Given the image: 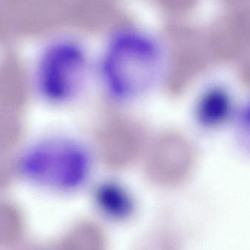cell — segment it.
Here are the masks:
<instances>
[{
	"instance_id": "obj_10",
	"label": "cell",
	"mask_w": 250,
	"mask_h": 250,
	"mask_svg": "<svg viewBox=\"0 0 250 250\" xmlns=\"http://www.w3.org/2000/svg\"><path fill=\"white\" fill-rule=\"evenodd\" d=\"M20 119L14 113L0 112V154H8L21 135Z\"/></svg>"
},
{
	"instance_id": "obj_7",
	"label": "cell",
	"mask_w": 250,
	"mask_h": 250,
	"mask_svg": "<svg viewBox=\"0 0 250 250\" xmlns=\"http://www.w3.org/2000/svg\"><path fill=\"white\" fill-rule=\"evenodd\" d=\"M95 198L98 206L107 215L116 220H125L132 215L133 203L129 194L120 185L104 183L97 189Z\"/></svg>"
},
{
	"instance_id": "obj_2",
	"label": "cell",
	"mask_w": 250,
	"mask_h": 250,
	"mask_svg": "<svg viewBox=\"0 0 250 250\" xmlns=\"http://www.w3.org/2000/svg\"><path fill=\"white\" fill-rule=\"evenodd\" d=\"M157 61V52L148 41L134 35L123 36L108 54L107 79L118 95L136 93L152 79Z\"/></svg>"
},
{
	"instance_id": "obj_9",
	"label": "cell",
	"mask_w": 250,
	"mask_h": 250,
	"mask_svg": "<svg viewBox=\"0 0 250 250\" xmlns=\"http://www.w3.org/2000/svg\"><path fill=\"white\" fill-rule=\"evenodd\" d=\"M23 223L20 213L9 204H0V245L16 242L21 236Z\"/></svg>"
},
{
	"instance_id": "obj_4",
	"label": "cell",
	"mask_w": 250,
	"mask_h": 250,
	"mask_svg": "<svg viewBox=\"0 0 250 250\" xmlns=\"http://www.w3.org/2000/svg\"><path fill=\"white\" fill-rule=\"evenodd\" d=\"M195 159V149L189 138L179 131H167L151 145L147 158V173L157 184L173 186L189 176Z\"/></svg>"
},
{
	"instance_id": "obj_8",
	"label": "cell",
	"mask_w": 250,
	"mask_h": 250,
	"mask_svg": "<svg viewBox=\"0 0 250 250\" xmlns=\"http://www.w3.org/2000/svg\"><path fill=\"white\" fill-rule=\"evenodd\" d=\"M230 114V102L226 92L219 90L207 92L198 104L197 116L208 126L221 124Z\"/></svg>"
},
{
	"instance_id": "obj_1",
	"label": "cell",
	"mask_w": 250,
	"mask_h": 250,
	"mask_svg": "<svg viewBox=\"0 0 250 250\" xmlns=\"http://www.w3.org/2000/svg\"><path fill=\"white\" fill-rule=\"evenodd\" d=\"M20 170L30 181L57 189L77 187L86 179L89 160L83 149L64 139H48L31 146L21 159Z\"/></svg>"
},
{
	"instance_id": "obj_6",
	"label": "cell",
	"mask_w": 250,
	"mask_h": 250,
	"mask_svg": "<svg viewBox=\"0 0 250 250\" xmlns=\"http://www.w3.org/2000/svg\"><path fill=\"white\" fill-rule=\"evenodd\" d=\"M62 250H101L106 245L105 234L97 223L83 221L64 233L55 244Z\"/></svg>"
},
{
	"instance_id": "obj_12",
	"label": "cell",
	"mask_w": 250,
	"mask_h": 250,
	"mask_svg": "<svg viewBox=\"0 0 250 250\" xmlns=\"http://www.w3.org/2000/svg\"><path fill=\"white\" fill-rule=\"evenodd\" d=\"M243 126L245 135H246L247 138H248L250 143V108L248 110L246 114H245V117H244Z\"/></svg>"
},
{
	"instance_id": "obj_5",
	"label": "cell",
	"mask_w": 250,
	"mask_h": 250,
	"mask_svg": "<svg viewBox=\"0 0 250 250\" xmlns=\"http://www.w3.org/2000/svg\"><path fill=\"white\" fill-rule=\"evenodd\" d=\"M81 51L69 44H57L46 51L38 68V83L42 95L53 101L68 98L83 73Z\"/></svg>"
},
{
	"instance_id": "obj_3",
	"label": "cell",
	"mask_w": 250,
	"mask_h": 250,
	"mask_svg": "<svg viewBox=\"0 0 250 250\" xmlns=\"http://www.w3.org/2000/svg\"><path fill=\"white\" fill-rule=\"evenodd\" d=\"M145 132L138 122L120 113H109L97 129L95 148L101 161L110 168H125L139 155Z\"/></svg>"
},
{
	"instance_id": "obj_11",
	"label": "cell",
	"mask_w": 250,
	"mask_h": 250,
	"mask_svg": "<svg viewBox=\"0 0 250 250\" xmlns=\"http://www.w3.org/2000/svg\"><path fill=\"white\" fill-rule=\"evenodd\" d=\"M13 173V165L8 154H0V186L6 184Z\"/></svg>"
}]
</instances>
